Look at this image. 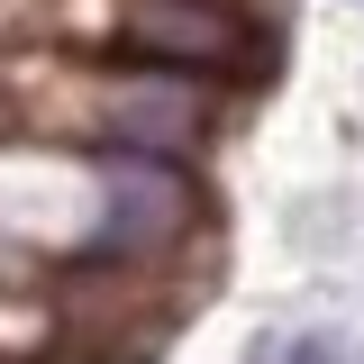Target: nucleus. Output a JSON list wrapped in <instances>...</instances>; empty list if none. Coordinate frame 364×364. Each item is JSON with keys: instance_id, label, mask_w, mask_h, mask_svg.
Segmentation results:
<instances>
[{"instance_id": "nucleus-1", "label": "nucleus", "mask_w": 364, "mask_h": 364, "mask_svg": "<svg viewBox=\"0 0 364 364\" xmlns=\"http://www.w3.org/2000/svg\"><path fill=\"white\" fill-rule=\"evenodd\" d=\"M346 9H364V0H346Z\"/></svg>"}]
</instances>
